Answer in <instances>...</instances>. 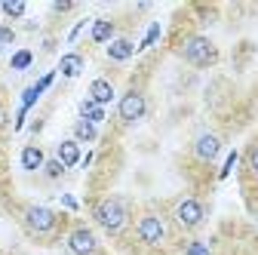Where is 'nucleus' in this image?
Here are the masks:
<instances>
[{"mask_svg":"<svg viewBox=\"0 0 258 255\" xmlns=\"http://www.w3.org/2000/svg\"><path fill=\"white\" fill-rule=\"evenodd\" d=\"M31 61H34V55H31L28 49H19V52H16V55L10 58V65H13L16 71H25V68L31 65Z\"/></svg>","mask_w":258,"mask_h":255,"instance_id":"obj_17","label":"nucleus"},{"mask_svg":"<svg viewBox=\"0 0 258 255\" xmlns=\"http://www.w3.org/2000/svg\"><path fill=\"white\" fill-rule=\"evenodd\" d=\"M52 80H55V71H49V74H43V77H40V80L34 83V86H37V92H46V89L52 86Z\"/></svg>","mask_w":258,"mask_h":255,"instance_id":"obj_23","label":"nucleus"},{"mask_svg":"<svg viewBox=\"0 0 258 255\" xmlns=\"http://www.w3.org/2000/svg\"><path fill=\"white\" fill-rule=\"evenodd\" d=\"M58 71H61L64 77H77V74L83 71V58H80L77 52H68V55H61V61H58Z\"/></svg>","mask_w":258,"mask_h":255,"instance_id":"obj_13","label":"nucleus"},{"mask_svg":"<svg viewBox=\"0 0 258 255\" xmlns=\"http://www.w3.org/2000/svg\"><path fill=\"white\" fill-rule=\"evenodd\" d=\"M234 163H237V151H234V154H228V160H224V166H221L218 178H228V175H231V169H234Z\"/></svg>","mask_w":258,"mask_h":255,"instance_id":"obj_22","label":"nucleus"},{"mask_svg":"<svg viewBox=\"0 0 258 255\" xmlns=\"http://www.w3.org/2000/svg\"><path fill=\"white\" fill-rule=\"evenodd\" d=\"M86 25H89V22H80V25H74V28H71V34H68V40H77V34H80V31H83Z\"/></svg>","mask_w":258,"mask_h":255,"instance_id":"obj_25","label":"nucleus"},{"mask_svg":"<svg viewBox=\"0 0 258 255\" xmlns=\"http://www.w3.org/2000/svg\"><path fill=\"white\" fill-rule=\"evenodd\" d=\"M4 13H7L10 19H19V16H25V4H22V0H7V4H4Z\"/></svg>","mask_w":258,"mask_h":255,"instance_id":"obj_18","label":"nucleus"},{"mask_svg":"<svg viewBox=\"0 0 258 255\" xmlns=\"http://www.w3.org/2000/svg\"><path fill=\"white\" fill-rule=\"evenodd\" d=\"M95 221L108 231V234H120L126 228L129 221V212H126V203L120 197H108L99 203V209H95Z\"/></svg>","mask_w":258,"mask_h":255,"instance_id":"obj_2","label":"nucleus"},{"mask_svg":"<svg viewBox=\"0 0 258 255\" xmlns=\"http://www.w3.org/2000/svg\"><path fill=\"white\" fill-rule=\"evenodd\" d=\"M0 46H7V43H4V37H0Z\"/></svg>","mask_w":258,"mask_h":255,"instance_id":"obj_29","label":"nucleus"},{"mask_svg":"<svg viewBox=\"0 0 258 255\" xmlns=\"http://www.w3.org/2000/svg\"><path fill=\"white\" fill-rule=\"evenodd\" d=\"M133 52H136V46L129 43L126 37H117V40L108 43V58L111 61H126V58H133Z\"/></svg>","mask_w":258,"mask_h":255,"instance_id":"obj_12","label":"nucleus"},{"mask_svg":"<svg viewBox=\"0 0 258 255\" xmlns=\"http://www.w3.org/2000/svg\"><path fill=\"white\" fill-rule=\"evenodd\" d=\"M218 151H221V139L212 136V133H203L197 142H194V157L203 160V163H212L215 157H218Z\"/></svg>","mask_w":258,"mask_h":255,"instance_id":"obj_7","label":"nucleus"},{"mask_svg":"<svg viewBox=\"0 0 258 255\" xmlns=\"http://www.w3.org/2000/svg\"><path fill=\"white\" fill-rule=\"evenodd\" d=\"M61 203H64V206H68V209H77V200H74L71 194H64V197H61Z\"/></svg>","mask_w":258,"mask_h":255,"instance_id":"obj_26","label":"nucleus"},{"mask_svg":"<svg viewBox=\"0 0 258 255\" xmlns=\"http://www.w3.org/2000/svg\"><path fill=\"white\" fill-rule=\"evenodd\" d=\"M157 37H160V25H151V28H148V34H145V40L139 43V49H148V46H154V43H157Z\"/></svg>","mask_w":258,"mask_h":255,"instance_id":"obj_19","label":"nucleus"},{"mask_svg":"<svg viewBox=\"0 0 258 255\" xmlns=\"http://www.w3.org/2000/svg\"><path fill=\"white\" fill-rule=\"evenodd\" d=\"M71 7H74V4H68V0H64V4H55V7H52V10H55V13H68V10H71Z\"/></svg>","mask_w":258,"mask_h":255,"instance_id":"obj_27","label":"nucleus"},{"mask_svg":"<svg viewBox=\"0 0 258 255\" xmlns=\"http://www.w3.org/2000/svg\"><path fill=\"white\" fill-rule=\"evenodd\" d=\"M95 249H99V240H95V234L89 228H74L68 234V252L71 255H95Z\"/></svg>","mask_w":258,"mask_h":255,"instance_id":"obj_6","label":"nucleus"},{"mask_svg":"<svg viewBox=\"0 0 258 255\" xmlns=\"http://www.w3.org/2000/svg\"><path fill=\"white\" fill-rule=\"evenodd\" d=\"M145 95L142 92H126L123 99H120V105H117V114H120V120L123 123H136V120H142L145 117Z\"/></svg>","mask_w":258,"mask_h":255,"instance_id":"obj_4","label":"nucleus"},{"mask_svg":"<svg viewBox=\"0 0 258 255\" xmlns=\"http://www.w3.org/2000/svg\"><path fill=\"white\" fill-rule=\"evenodd\" d=\"M43 163H46V157H43V151H40L37 145L22 148V169H25V172H37Z\"/></svg>","mask_w":258,"mask_h":255,"instance_id":"obj_10","label":"nucleus"},{"mask_svg":"<svg viewBox=\"0 0 258 255\" xmlns=\"http://www.w3.org/2000/svg\"><path fill=\"white\" fill-rule=\"evenodd\" d=\"M203 215H206V209H203V203H200V200L187 197V200H181V203H178V221H181L184 228H197L200 221H203Z\"/></svg>","mask_w":258,"mask_h":255,"instance_id":"obj_8","label":"nucleus"},{"mask_svg":"<svg viewBox=\"0 0 258 255\" xmlns=\"http://www.w3.org/2000/svg\"><path fill=\"white\" fill-rule=\"evenodd\" d=\"M246 163H249L252 175H258V145H252V148H249V154H246Z\"/></svg>","mask_w":258,"mask_h":255,"instance_id":"obj_21","label":"nucleus"},{"mask_svg":"<svg viewBox=\"0 0 258 255\" xmlns=\"http://www.w3.org/2000/svg\"><path fill=\"white\" fill-rule=\"evenodd\" d=\"M89 99H92L95 105L114 102V86H111L108 80H92V83H89Z\"/></svg>","mask_w":258,"mask_h":255,"instance_id":"obj_11","label":"nucleus"},{"mask_svg":"<svg viewBox=\"0 0 258 255\" xmlns=\"http://www.w3.org/2000/svg\"><path fill=\"white\" fill-rule=\"evenodd\" d=\"M92 40L95 43H108V40H114V22H108V19H99L92 25Z\"/></svg>","mask_w":258,"mask_h":255,"instance_id":"obj_15","label":"nucleus"},{"mask_svg":"<svg viewBox=\"0 0 258 255\" xmlns=\"http://www.w3.org/2000/svg\"><path fill=\"white\" fill-rule=\"evenodd\" d=\"M184 255H209V249H206L203 243H190V246L184 249Z\"/></svg>","mask_w":258,"mask_h":255,"instance_id":"obj_24","label":"nucleus"},{"mask_svg":"<svg viewBox=\"0 0 258 255\" xmlns=\"http://www.w3.org/2000/svg\"><path fill=\"white\" fill-rule=\"evenodd\" d=\"M0 123H4V111H0Z\"/></svg>","mask_w":258,"mask_h":255,"instance_id":"obj_28","label":"nucleus"},{"mask_svg":"<svg viewBox=\"0 0 258 255\" xmlns=\"http://www.w3.org/2000/svg\"><path fill=\"white\" fill-rule=\"evenodd\" d=\"M80 120L102 123V120H105V108H102V105H95L92 99H83V102H80Z\"/></svg>","mask_w":258,"mask_h":255,"instance_id":"obj_14","label":"nucleus"},{"mask_svg":"<svg viewBox=\"0 0 258 255\" xmlns=\"http://www.w3.org/2000/svg\"><path fill=\"white\" fill-rule=\"evenodd\" d=\"M55 160H58V163H61L64 169L77 166V163H80V148H77V142H74V139H64V142H58Z\"/></svg>","mask_w":258,"mask_h":255,"instance_id":"obj_9","label":"nucleus"},{"mask_svg":"<svg viewBox=\"0 0 258 255\" xmlns=\"http://www.w3.org/2000/svg\"><path fill=\"white\" fill-rule=\"evenodd\" d=\"M58 225V215L49 206H28L25 209V231L31 237H49Z\"/></svg>","mask_w":258,"mask_h":255,"instance_id":"obj_3","label":"nucleus"},{"mask_svg":"<svg viewBox=\"0 0 258 255\" xmlns=\"http://www.w3.org/2000/svg\"><path fill=\"white\" fill-rule=\"evenodd\" d=\"M95 136H99L95 123H89V120H77L74 123V142H95Z\"/></svg>","mask_w":258,"mask_h":255,"instance_id":"obj_16","label":"nucleus"},{"mask_svg":"<svg viewBox=\"0 0 258 255\" xmlns=\"http://www.w3.org/2000/svg\"><path fill=\"white\" fill-rule=\"evenodd\" d=\"M136 231H139V240L148 243V246L163 243V237H166V228H163V221H160L157 215H142L139 225H136Z\"/></svg>","mask_w":258,"mask_h":255,"instance_id":"obj_5","label":"nucleus"},{"mask_svg":"<svg viewBox=\"0 0 258 255\" xmlns=\"http://www.w3.org/2000/svg\"><path fill=\"white\" fill-rule=\"evenodd\" d=\"M43 169H46V175H49V178H61V175H64V166H61L58 160H46V163H43Z\"/></svg>","mask_w":258,"mask_h":255,"instance_id":"obj_20","label":"nucleus"},{"mask_svg":"<svg viewBox=\"0 0 258 255\" xmlns=\"http://www.w3.org/2000/svg\"><path fill=\"white\" fill-rule=\"evenodd\" d=\"M181 58L187 61V65H194V68H209V65H215L218 61V49H215V43L209 40V37H187L184 40V46H181Z\"/></svg>","mask_w":258,"mask_h":255,"instance_id":"obj_1","label":"nucleus"}]
</instances>
